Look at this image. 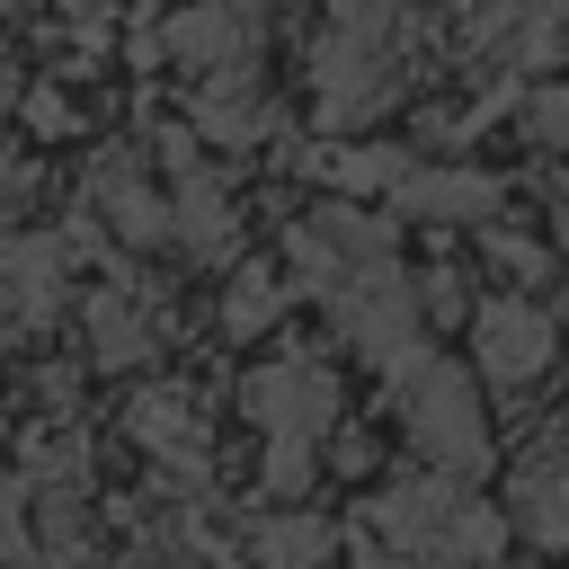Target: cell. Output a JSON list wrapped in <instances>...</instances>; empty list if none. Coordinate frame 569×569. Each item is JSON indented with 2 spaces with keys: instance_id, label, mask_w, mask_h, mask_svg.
I'll use <instances>...</instances> for the list:
<instances>
[{
  "instance_id": "6da1fadb",
  "label": "cell",
  "mask_w": 569,
  "mask_h": 569,
  "mask_svg": "<svg viewBox=\"0 0 569 569\" xmlns=\"http://www.w3.org/2000/svg\"><path fill=\"white\" fill-rule=\"evenodd\" d=\"M356 569H480L498 560V507L453 480H391L347 525Z\"/></svg>"
},
{
  "instance_id": "7a4b0ae2",
  "label": "cell",
  "mask_w": 569,
  "mask_h": 569,
  "mask_svg": "<svg viewBox=\"0 0 569 569\" xmlns=\"http://www.w3.org/2000/svg\"><path fill=\"white\" fill-rule=\"evenodd\" d=\"M400 27L409 0H329V36L311 44V98L329 133H356L400 98Z\"/></svg>"
},
{
  "instance_id": "3957f363",
  "label": "cell",
  "mask_w": 569,
  "mask_h": 569,
  "mask_svg": "<svg viewBox=\"0 0 569 569\" xmlns=\"http://www.w3.org/2000/svg\"><path fill=\"white\" fill-rule=\"evenodd\" d=\"M382 373H391V409H400L409 445H418L445 480L489 471V427H480V400H471V382H462L453 356H436V347L418 338V347H409L400 365H382Z\"/></svg>"
},
{
  "instance_id": "277c9868",
  "label": "cell",
  "mask_w": 569,
  "mask_h": 569,
  "mask_svg": "<svg viewBox=\"0 0 569 569\" xmlns=\"http://www.w3.org/2000/svg\"><path fill=\"white\" fill-rule=\"evenodd\" d=\"M329 320L356 338V356H373V365H400L409 347H418V284L400 276V258H373V267H356V276H338L329 293Z\"/></svg>"
},
{
  "instance_id": "5b68a950",
  "label": "cell",
  "mask_w": 569,
  "mask_h": 569,
  "mask_svg": "<svg viewBox=\"0 0 569 569\" xmlns=\"http://www.w3.org/2000/svg\"><path fill=\"white\" fill-rule=\"evenodd\" d=\"M240 409L267 427V436H320L329 418H338V373L320 365V356H302V347H284V356H267L249 382H240Z\"/></svg>"
},
{
  "instance_id": "8992f818",
  "label": "cell",
  "mask_w": 569,
  "mask_h": 569,
  "mask_svg": "<svg viewBox=\"0 0 569 569\" xmlns=\"http://www.w3.org/2000/svg\"><path fill=\"white\" fill-rule=\"evenodd\" d=\"M71 240L62 231H0V338H27L71 293Z\"/></svg>"
},
{
  "instance_id": "52a82bcc",
  "label": "cell",
  "mask_w": 569,
  "mask_h": 569,
  "mask_svg": "<svg viewBox=\"0 0 569 569\" xmlns=\"http://www.w3.org/2000/svg\"><path fill=\"white\" fill-rule=\"evenodd\" d=\"M471 347H480V373H489L498 391H525V382H542V365L560 356V329H551L542 302H480V311H471Z\"/></svg>"
},
{
  "instance_id": "ba28073f",
  "label": "cell",
  "mask_w": 569,
  "mask_h": 569,
  "mask_svg": "<svg viewBox=\"0 0 569 569\" xmlns=\"http://www.w3.org/2000/svg\"><path fill=\"white\" fill-rule=\"evenodd\" d=\"M249 44H258V9L249 0H187L169 27H160V53H178L187 71H240L249 62Z\"/></svg>"
},
{
  "instance_id": "9c48e42d",
  "label": "cell",
  "mask_w": 569,
  "mask_h": 569,
  "mask_svg": "<svg viewBox=\"0 0 569 569\" xmlns=\"http://www.w3.org/2000/svg\"><path fill=\"white\" fill-rule=\"evenodd\" d=\"M169 169H178V196H169V231L196 249V258H222L231 240H240V204H231V187L187 151V133H169Z\"/></svg>"
},
{
  "instance_id": "30bf717a",
  "label": "cell",
  "mask_w": 569,
  "mask_h": 569,
  "mask_svg": "<svg viewBox=\"0 0 569 569\" xmlns=\"http://www.w3.org/2000/svg\"><path fill=\"white\" fill-rule=\"evenodd\" d=\"M89 213H107V231L116 240H169V196L142 178V151H98V169H89Z\"/></svg>"
},
{
  "instance_id": "8fae6325",
  "label": "cell",
  "mask_w": 569,
  "mask_h": 569,
  "mask_svg": "<svg viewBox=\"0 0 569 569\" xmlns=\"http://www.w3.org/2000/svg\"><path fill=\"white\" fill-rule=\"evenodd\" d=\"M124 427H133V445H142L151 462H169L178 480H204V471H213V436L196 427V409H187L178 391H142V400L124 409Z\"/></svg>"
},
{
  "instance_id": "7c38bea8",
  "label": "cell",
  "mask_w": 569,
  "mask_h": 569,
  "mask_svg": "<svg viewBox=\"0 0 569 569\" xmlns=\"http://www.w3.org/2000/svg\"><path fill=\"white\" fill-rule=\"evenodd\" d=\"M391 204L427 213V222H480V213H498V178L489 169H418L409 160V178L391 187Z\"/></svg>"
},
{
  "instance_id": "4fadbf2b",
  "label": "cell",
  "mask_w": 569,
  "mask_h": 569,
  "mask_svg": "<svg viewBox=\"0 0 569 569\" xmlns=\"http://www.w3.org/2000/svg\"><path fill=\"white\" fill-rule=\"evenodd\" d=\"M507 516H516V533H533L542 551H569V462H560V453L516 462V480H507Z\"/></svg>"
},
{
  "instance_id": "5bb4252c",
  "label": "cell",
  "mask_w": 569,
  "mask_h": 569,
  "mask_svg": "<svg viewBox=\"0 0 569 569\" xmlns=\"http://www.w3.org/2000/svg\"><path fill=\"white\" fill-rule=\"evenodd\" d=\"M89 356L98 365H142L151 356V320H142V302L124 284H98L89 293Z\"/></svg>"
},
{
  "instance_id": "9a60e30c",
  "label": "cell",
  "mask_w": 569,
  "mask_h": 569,
  "mask_svg": "<svg viewBox=\"0 0 569 569\" xmlns=\"http://www.w3.org/2000/svg\"><path fill=\"white\" fill-rule=\"evenodd\" d=\"M196 124H204L213 142H258V133H267V107H258V89H249V62L204 80V98H196Z\"/></svg>"
},
{
  "instance_id": "2e32d148",
  "label": "cell",
  "mask_w": 569,
  "mask_h": 569,
  "mask_svg": "<svg viewBox=\"0 0 569 569\" xmlns=\"http://www.w3.org/2000/svg\"><path fill=\"white\" fill-rule=\"evenodd\" d=\"M302 169L311 178H329V187H347V196H373V187H400L409 178V160L400 151H382V142H320V151H302Z\"/></svg>"
},
{
  "instance_id": "e0dca14e",
  "label": "cell",
  "mask_w": 569,
  "mask_h": 569,
  "mask_svg": "<svg viewBox=\"0 0 569 569\" xmlns=\"http://www.w3.org/2000/svg\"><path fill=\"white\" fill-rule=\"evenodd\" d=\"M284 302H293V284L267 276V267H249V276H231V293H222V329H231V338H258V329L284 320Z\"/></svg>"
},
{
  "instance_id": "ac0fdd59",
  "label": "cell",
  "mask_w": 569,
  "mask_h": 569,
  "mask_svg": "<svg viewBox=\"0 0 569 569\" xmlns=\"http://www.w3.org/2000/svg\"><path fill=\"white\" fill-rule=\"evenodd\" d=\"M329 542H338V533H329L320 516H267V525H258V569H320Z\"/></svg>"
},
{
  "instance_id": "d6986e66",
  "label": "cell",
  "mask_w": 569,
  "mask_h": 569,
  "mask_svg": "<svg viewBox=\"0 0 569 569\" xmlns=\"http://www.w3.org/2000/svg\"><path fill=\"white\" fill-rule=\"evenodd\" d=\"M311 489V445L302 436H267V498H302Z\"/></svg>"
},
{
  "instance_id": "ffe728a7",
  "label": "cell",
  "mask_w": 569,
  "mask_h": 569,
  "mask_svg": "<svg viewBox=\"0 0 569 569\" xmlns=\"http://www.w3.org/2000/svg\"><path fill=\"white\" fill-rule=\"evenodd\" d=\"M27 489H9V507H0V569H44V551H36V525H27V507H18Z\"/></svg>"
},
{
  "instance_id": "44dd1931",
  "label": "cell",
  "mask_w": 569,
  "mask_h": 569,
  "mask_svg": "<svg viewBox=\"0 0 569 569\" xmlns=\"http://www.w3.org/2000/svg\"><path fill=\"white\" fill-rule=\"evenodd\" d=\"M533 142H551V151H560V160H569V80H560V89H542V98H533Z\"/></svg>"
},
{
  "instance_id": "7402d4cb",
  "label": "cell",
  "mask_w": 569,
  "mask_h": 569,
  "mask_svg": "<svg viewBox=\"0 0 569 569\" xmlns=\"http://www.w3.org/2000/svg\"><path fill=\"white\" fill-rule=\"evenodd\" d=\"M27 116H36V133H62V124H71V107H62V89H44V98H36Z\"/></svg>"
},
{
  "instance_id": "603a6c76",
  "label": "cell",
  "mask_w": 569,
  "mask_h": 569,
  "mask_svg": "<svg viewBox=\"0 0 569 569\" xmlns=\"http://www.w3.org/2000/svg\"><path fill=\"white\" fill-rule=\"evenodd\" d=\"M18 204H27V169H18V160H0V222H9Z\"/></svg>"
},
{
  "instance_id": "cb8c5ba5",
  "label": "cell",
  "mask_w": 569,
  "mask_h": 569,
  "mask_svg": "<svg viewBox=\"0 0 569 569\" xmlns=\"http://www.w3.org/2000/svg\"><path fill=\"white\" fill-rule=\"evenodd\" d=\"M9 107H18V62L0 53V116H9Z\"/></svg>"
},
{
  "instance_id": "d4e9b609",
  "label": "cell",
  "mask_w": 569,
  "mask_h": 569,
  "mask_svg": "<svg viewBox=\"0 0 569 569\" xmlns=\"http://www.w3.org/2000/svg\"><path fill=\"white\" fill-rule=\"evenodd\" d=\"M9 9H27V0H0V18H9Z\"/></svg>"
}]
</instances>
